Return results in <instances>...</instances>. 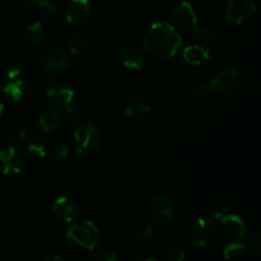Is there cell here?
<instances>
[{"label":"cell","mask_w":261,"mask_h":261,"mask_svg":"<svg viewBox=\"0 0 261 261\" xmlns=\"http://www.w3.org/2000/svg\"><path fill=\"white\" fill-rule=\"evenodd\" d=\"M143 45L153 58L167 60L173 58L182 45V37L171 24L153 23L143 38Z\"/></svg>","instance_id":"1"},{"label":"cell","mask_w":261,"mask_h":261,"mask_svg":"<svg viewBox=\"0 0 261 261\" xmlns=\"http://www.w3.org/2000/svg\"><path fill=\"white\" fill-rule=\"evenodd\" d=\"M65 236L73 249L78 251H92L98 244L99 232L93 222L83 221L69 227Z\"/></svg>","instance_id":"2"},{"label":"cell","mask_w":261,"mask_h":261,"mask_svg":"<svg viewBox=\"0 0 261 261\" xmlns=\"http://www.w3.org/2000/svg\"><path fill=\"white\" fill-rule=\"evenodd\" d=\"M148 216L158 226H167L177 217V204L175 199L166 194L155 195L148 204Z\"/></svg>","instance_id":"3"},{"label":"cell","mask_w":261,"mask_h":261,"mask_svg":"<svg viewBox=\"0 0 261 261\" xmlns=\"http://www.w3.org/2000/svg\"><path fill=\"white\" fill-rule=\"evenodd\" d=\"M74 144L78 154H91L101 147V132L92 122H84L79 125L74 132Z\"/></svg>","instance_id":"4"},{"label":"cell","mask_w":261,"mask_h":261,"mask_svg":"<svg viewBox=\"0 0 261 261\" xmlns=\"http://www.w3.org/2000/svg\"><path fill=\"white\" fill-rule=\"evenodd\" d=\"M172 17L181 27L194 31L195 33H198V35L203 36L205 38H213V32L211 30H208L206 27H203V25H199L195 10H194L193 5L189 2L180 3L175 8V10H173Z\"/></svg>","instance_id":"5"},{"label":"cell","mask_w":261,"mask_h":261,"mask_svg":"<svg viewBox=\"0 0 261 261\" xmlns=\"http://www.w3.org/2000/svg\"><path fill=\"white\" fill-rule=\"evenodd\" d=\"M217 229V221L213 217H201L194 224L190 233V242L195 247H205L213 239Z\"/></svg>","instance_id":"6"},{"label":"cell","mask_w":261,"mask_h":261,"mask_svg":"<svg viewBox=\"0 0 261 261\" xmlns=\"http://www.w3.org/2000/svg\"><path fill=\"white\" fill-rule=\"evenodd\" d=\"M255 10V0H229L227 7V20L234 25L242 24L254 15Z\"/></svg>","instance_id":"7"},{"label":"cell","mask_w":261,"mask_h":261,"mask_svg":"<svg viewBox=\"0 0 261 261\" xmlns=\"http://www.w3.org/2000/svg\"><path fill=\"white\" fill-rule=\"evenodd\" d=\"M24 166L22 153L18 150L17 145H8L0 149V171L4 175L19 173Z\"/></svg>","instance_id":"8"},{"label":"cell","mask_w":261,"mask_h":261,"mask_svg":"<svg viewBox=\"0 0 261 261\" xmlns=\"http://www.w3.org/2000/svg\"><path fill=\"white\" fill-rule=\"evenodd\" d=\"M46 96L48 101L53 102L56 106L65 107L71 103L75 96V91H74V87L68 82H58L46 91Z\"/></svg>","instance_id":"9"},{"label":"cell","mask_w":261,"mask_h":261,"mask_svg":"<svg viewBox=\"0 0 261 261\" xmlns=\"http://www.w3.org/2000/svg\"><path fill=\"white\" fill-rule=\"evenodd\" d=\"M240 74L237 69L228 68L222 70L216 78L212 81L209 84L211 91L216 92V93H228V92L233 91L236 86L239 84Z\"/></svg>","instance_id":"10"},{"label":"cell","mask_w":261,"mask_h":261,"mask_svg":"<svg viewBox=\"0 0 261 261\" xmlns=\"http://www.w3.org/2000/svg\"><path fill=\"white\" fill-rule=\"evenodd\" d=\"M78 203L70 196H60L54 201V214L66 223H70L75 219V217L78 216Z\"/></svg>","instance_id":"11"},{"label":"cell","mask_w":261,"mask_h":261,"mask_svg":"<svg viewBox=\"0 0 261 261\" xmlns=\"http://www.w3.org/2000/svg\"><path fill=\"white\" fill-rule=\"evenodd\" d=\"M69 65V59L63 48H55L46 54L42 63V70L47 74H59Z\"/></svg>","instance_id":"12"},{"label":"cell","mask_w":261,"mask_h":261,"mask_svg":"<svg viewBox=\"0 0 261 261\" xmlns=\"http://www.w3.org/2000/svg\"><path fill=\"white\" fill-rule=\"evenodd\" d=\"M91 13V0H68L65 19L70 24L82 23Z\"/></svg>","instance_id":"13"},{"label":"cell","mask_w":261,"mask_h":261,"mask_svg":"<svg viewBox=\"0 0 261 261\" xmlns=\"http://www.w3.org/2000/svg\"><path fill=\"white\" fill-rule=\"evenodd\" d=\"M217 222H219L223 231L233 239H244L246 234V224H245L244 219L237 216L234 212L226 214Z\"/></svg>","instance_id":"14"},{"label":"cell","mask_w":261,"mask_h":261,"mask_svg":"<svg viewBox=\"0 0 261 261\" xmlns=\"http://www.w3.org/2000/svg\"><path fill=\"white\" fill-rule=\"evenodd\" d=\"M117 61L127 69L140 70L144 65V55L137 48H125L117 55Z\"/></svg>","instance_id":"15"},{"label":"cell","mask_w":261,"mask_h":261,"mask_svg":"<svg viewBox=\"0 0 261 261\" xmlns=\"http://www.w3.org/2000/svg\"><path fill=\"white\" fill-rule=\"evenodd\" d=\"M184 60L191 65H203L211 60V53L205 47H201L199 45L188 46L184 50Z\"/></svg>","instance_id":"16"},{"label":"cell","mask_w":261,"mask_h":261,"mask_svg":"<svg viewBox=\"0 0 261 261\" xmlns=\"http://www.w3.org/2000/svg\"><path fill=\"white\" fill-rule=\"evenodd\" d=\"M27 84L25 78L8 79V83L3 86V93L7 94L12 101H20L24 94V87Z\"/></svg>","instance_id":"17"},{"label":"cell","mask_w":261,"mask_h":261,"mask_svg":"<svg viewBox=\"0 0 261 261\" xmlns=\"http://www.w3.org/2000/svg\"><path fill=\"white\" fill-rule=\"evenodd\" d=\"M38 124H40L41 132L50 133L58 129L59 125H60V117H59L58 112L54 111V110L42 111L38 117Z\"/></svg>","instance_id":"18"},{"label":"cell","mask_w":261,"mask_h":261,"mask_svg":"<svg viewBox=\"0 0 261 261\" xmlns=\"http://www.w3.org/2000/svg\"><path fill=\"white\" fill-rule=\"evenodd\" d=\"M150 111H152V106L143 99H133L127 103L126 109H125L126 116L133 117V119L147 116L148 114H150Z\"/></svg>","instance_id":"19"},{"label":"cell","mask_w":261,"mask_h":261,"mask_svg":"<svg viewBox=\"0 0 261 261\" xmlns=\"http://www.w3.org/2000/svg\"><path fill=\"white\" fill-rule=\"evenodd\" d=\"M45 37V30L41 22H33L27 27V38L32 45H40Z\"/></svg>","instance_id":"20"},{"label":"cell","mask_w":261,"mask_h":261,"mask_svg":"<svg viewBox=\"0 0 261 261\" xmlns=\"http://www.w3.org/2000/svg\"><path fill=\"white\" fill-rule=\"evenodd\" d=\"M87 45H88V41L86 37L81 35L74 36L69 42V51L73 56H79L87 50Z\"/></svg>","instance_id":"21"},{"label":"cell","mask_w":261,"mask_h":261,"mask_svg":"<svg viewBox=\"0 0 261 261\" xmlns=\"http://www.w3.org/2000/svg\"><path fill=\"white\" fill-rule=\"evenodd\" d=\"M27 153L31 157L43 158L47 154V147L41 140H31L27 145Z\"/></svg>","instance_id":"22"},{"label":"cell","mask_w":261,"mask_h":261,"mask_svg":"<svg viewBox=\"0 0 261 261\" xmlns=\"http://www.w3.org/2000/svg\"><path fill=\"white\" fill-rule=\"evenodd\" d=\"M245 254V246L241 242H232L223 250V256L228 260H237Z\"/></svg>","instance_id":"23"},{"label":"cell","mask_w":261,"mask_h":261,"mask_svg":"<svg viewBox=\"0 0 261 261\" xmlns=\"http://www.w3.org/2000/svg\"><path fill=\"white\" fill-rule=\"evenodd\" d=\"M91 257L92 259L98 260V261H116L117 259H119V256L116 255V252L112 251V250H107V249L92 250Z\"/></svg>","instance_id":"24"},{"label":"cell","mask_w":261,"mask_h":261,"mask_svg":"<svg viewBox=\"0 0 261 261\" xmlns=\"http://www.w3.org/2000/svg\"><path fill=\"white\" fill-rule=\"evenodd\" d=\"M37 7L38 10L43 15H47V17H53L58 12L56 4L54 2H51V0H37Z\"/></svg>","instance_id":"25"},{"label":"cell","mask_w":261,"mask_h":261,"mask_svg":"<svg viewBox=\"0 0 261 261\" xmlns=\"http://www.w3.org/2000/svg\"><path fill=\"white\" fill-rule=\"evenodd\" d=\"M70 153H71L70 147H69L68 144H65V143H61V144H59L58 147L54 148L53 150V155L59 161H64L66 160V158H69L70 157Z\"/></svg>","instance_id":"26"},{"label":"cell","mask_w":261,"mask_h":261,"mask_svg":"<svg viewBox=\"0 0 261 261\" xmlns=\"http://www.w3.org/2000/svg\"><path fill=\"white\" fill-rule=\"evenodd\" d=\"M154 234V228H153L150 224H147L143 228H140L137 233V242L139 244H144V242H148Z\"/></svg>","instance_id":"27"},{"label":"cell","mask_w":261,"mask_h":261,"mask_svg":"<svg viewBox=\"0 0 261 261\" xmlns=\"http://www.w3.org/2000/svg\"><path fill=\"white\" fill-rule=\"evenodd\" d=\"M190 91L194 97H204L211 92V87H209V84L205 83H196L191 87Z\"/></svg>","instance_id":"28"},{"label":"cell","mask_w":261,"mask_h":261,"mask_svg":"<svg viewBox=\"0 0 261 261\" xmlns=\"http://www.w3.org/2000/svg\"><path fill=\"white\" fill-rule=\"evenodd\" d=\"M250 246H251L252 251L259 254L261 250V231L260 228H257L254 233L250 237Z\"/></svg>","instance_id":"29"},{"label":"cell","mask_w":261,"mask_h":261,"mask_svg":"<svg viewBox=\"0 0 261 261\" xmlns=\"http://www.w3.org/2000/svg\"><path fill=\"white\" fill-rule=\"evenodd\" d=\"M185 257H186L185 251H184L182 249H180V247H175V249H172L170 252H168L167 256H166V260L167 261H182V260H185Z\"/></svg>","instance_id":"30"},{"label":"cell","mask_w":261,"mask_h":261,"mask_svg":"<svg viewBox=\"0 0 261 261\" xmlns=\"http://www.w3.org/2000/svg\"><path fill=\"white\" fill-rule=\"evenodd\" d=\"M231 212H233V206L231 205H221L218 206V208H216L213 211V213H212V217H213L216 221H218V219H221L222 217H224L226 214L231 213Z\"/></svg>","instance_id":"31"},{"label":"cell","mask_w":261,"mask_h":261,"mask_svg":"<svg viewBox=\"0 0 261 261\" xmlns=\"http://www.w3.org/2000/svg\"><path fill=\"white\" fill-rule=\"evenodd\" d=\"M65 114H66V116H68L69 119H71V120L79 119V112H78V110H76L75 107H71L70 105H68V106H65Z\"/></svg>","instance_id":"32"},{"label":"cell","mask_w":261,"mask_h":261,"mask_svg":"<svg viewBox=\"0 0 261 261\" xmlns=\"http://www.w3.org/2000/svg\"><path fill=\"white\" fill-rule=\"evenodd\" d=\"M15 138H18V139H15V140H18V142H23V140H25L28 138L27 130H25L24 127H19L17 132V134H15Z\"/></svg>","instance_id":"33"},{"label":"cell","mask_w":261,"mask_h":261,"mask_svg":"<svg viewBox=\"0 0 261 261\" xmlns=\"http://www.w3.org/2000/svg\"><path fill=\"white\" fill-rule=\"evenodd\" d=\"M45 260H47V261H51V260H63V257L60 256V255H48V256H46L45 257Z\"/></svg>","instance_id":"34"},{"label":"cell","mask_w":261,"mask_h":261,"mask_svg":"<svg viewBox=\"0 0 261 261\" xmlns=\"http://www.w3.org/2000/svg\"><path fill=\"white\" fill-rule=\"evenodd\" d=\"M3 111H4V103H3V102L0 101V115L3 114Z\"/></svg>","instance_id":"35"},{"label":"cell","mask_w":261,"mask_h":261,"mask_svg":"<svg viewBox=\"0 0 261 261\" xmlns=\"http://www.w3.org/2000/svg\"><path fill=\"white\" fill-rule=\"evenodd\" d=\"M23 3H33V2H37V0H20Z\"/></svg>","instance_id":"36"},{"label":"cell","mask_w":261,"mask_h":261,"mask_svg":"<svg viewBox=\"0 0 261 261\" xmlns=\"http://www.w3.org/2000/svg\"><path fill=\"white\" fill-rule=\"evenodd\" d=\"M3 91V86H2V84H0V92H2Z\"/></svg>","instance_id":"37"}]
</instances>
